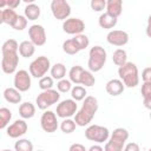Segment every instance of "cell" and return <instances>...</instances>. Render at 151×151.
Here are the masks:
<instances>
[{"mask_svg": "<svg viewBox=\"0 0 151 151\" xmlns=\"http://www.w3.org/2000/svg\"><path fill=\"white\" fill-rule=\"evenodd\" d=\"M85 29V22L79 18H68L63 22V31L71 35L81 34Z\"/></svg>", "mask_w": 151, "mask_h": 151, "instance_id": "4fadbf2b", "label": "cell"}, {"mask_svg": "<svg viewBox=\"0 0 151 151\" xmlns=\"http://www.w3.org/2000/svg\"><path fill=\"white\" fill-rule=\"evenodd\" d=\"M35 52V45L31 40H24L19 44V54L24 58H31Z\"/></svg>", "mask_w": 151, "mask_h": 151, "instance_id": "44dd1931", "label": "cell"}, {"mask_svg": "<svg viewBox=\"0 0 151 151\" xmlns=\"http://www.w3.org/2000/svg\"><path fill=\"white\" fill-rule=\"evenodd\" d=\"M85 137H86V139H88L91 142L100 144V143H104V142L109 140L110 131L105 126L92 124V125H88L87 129L85 130Z\"/></svg>", "mask_w": 151, "mask_h": 151, "instance_id": "8992f818", "label": "cell"}, {"mask_svg": "<svg viewBox=\"0 0 151 151\" xmlns=\"http://www.w3.org/2000/svg\"><path fill=\"white\" fill-rule=\"evenodd\" d=\"M38 151H44V150H38Z\"/></svg>", "mask_w": 151, "mask_h": 151, "instance_id": "816d5d0a", "label": "cell"}, {"mask_svg": "<svg viewBox=\"0 0 151 151\" xmlns=\"http://www.w3.org/2000/svg\"><path fill=\"white\" fill-rule=\"evenodd\" d=\"M19 64V53L18 52H7L2 53L1 58V68L6 74H12L17 72Z\"/></svg>", "mask_w": 151, "mask_h": 151, "instance_id": "8fae6325", "label": "cell"}, {"mask_svg": "<svg viewBox=\"0 0 151 151\" xmlns=\"http://www.w3.org/2000/svg\"><path fill=\"white\" fill-rule=\"evenodd\" d=\"M147 25H151V14H150L149 18H147Z\"/></svg>", "mask_w": 151, "mask_h": 151, "instance_id": "7dc6e473", "label": "cell"}, {"mask_svg": "<svg viewBox=\"0 0 151 151\" xmlns=\"http://www.w3.org/2000/svg\"><path fill=\"white\" fill-rule=\"evenodd\" d=\"M107 59V53L105 51L104 47L96 45L93 47H91L90 52H88V61H87V66H88V71L93 72H99Z\"/></svg>", "mask_w": 151, "mask_h": 151, "instance_id": "277c9868", "label": "cell"}, {"mask_svg": "<svg viewBox=\"0 0 151 151\" xmlns=\"http://www.w3.org/2000/svg\"><path fill=\"white\" fill-rule=\"evenodd\" d=\"M24 13H25V17L27 18V20H31V21H34L37 20L39 17H40V7L34 4V2H29L25 6V9H24Z\"/></svg>", "mask_w": 151, "mask_h": 151, "instance_id": "7402d4cb", "label": "cell"}, {"mask_svg": "<svg viewBox=\"0 0 151 151\" xmlns=\"http://www.w3.org/2000/svg\"><path fill=\"white\" fill-rule=\"evenodd\" d=\"M147 151H151V147H150V149H149V150H147Z\"/></svg>", "mask_w": 151, "mask_h": 151, "instance_id": "f907efd6", "label": "cell"}, {"mask_svg": "<svg viewBox=\"0 0 151 151\" xmlns=\"http://www.w3.org/2000/svg\"><path fill=\"white\" fill-rule=\"evenodd\" d=\"M28 37L29 40L35 46H42L46 42V32L45 28L39 24H33L28 27Z\"/></svg>", "mask_w": 151, "mask_h": 151, "instance_id": "5bb4252c", "label": "cell"}, {"mask_svg": "<svg viewBox=\"0 0 151 151\" xmlns=\"http://www.w3.org/2000/svg\"><path fill=\"white\" fill-rule=\"evenodd\" d=\"M20 0H9V1H1L0 2V8L4 9V8H12V9H15L19 5H20Z\"/></svg>", "mask_w": 151, "mask_h": 151, "instance_id": "ab89813d", "label": "cell"}, {"mask_svg": "<svg viewBox=\"0 0 151 151\" xmlns=\"http://www.w3.org/2000/svg\"><path fill=\"white\" fill-rule=\"evenodd\" d=\"M63 51H64L66 54L73 55V54H77V53L80 51V48H79V46L77 45V42L74 41V39L71 38V39H67V40H65V41L63 42Z\"/></svg>", "mask_w": 151, "mask_h": 151, "instance_id": "83f0119b", "label": "cell"}, {"mask_svg": "<svg viewBox=\"0 0 151 151\" xmlns=\"http://www.w3.org/2000/svg\"><path fill=\"white\" fill-rule=\"evenodd\" d=\"M19 114L22 119H29L35 114V106L31 101H25L19 106Z\"/></svg>", "mask_w": 151, "mask_h": 151, "instance_id": "603a6c76", "label": "cell"}, {"mask_svg": "<svg viewBox=\"0 0 151 151\" xmlns=\"http://www.w3.org/2000/svg\"><path fill=\"white\" fill-rule=\"evenodd\" d=\"M129 139V131L124 127H117L110 134L109 140L105 143L104 151H123L126 140Z\"/></svg>", "mask_w": 151, "mask_h": 151, "instance_id": "3957f363", "label": "cell"}, {"mask_svg": "<svg viewBox=\"0 0 151 151\" xmlns=\"http://www.w3.org/2000/svg\"><path fill=\"white\" fill-rule=\"evenodd\" d=\"M68 151H87V150L85 149V146H84L83 144H80V143H74V144H72V145L70 146Z\"/></svg>", "mask_w": 151, "mask_h": 151, "instance_id": "7bdbcfd3", "label": "cell"}, {"mask_svg": "<svg viewBox=\"0 0 151 151\" xmlns=\"http://www.w3.org/2000/svg\"><path fill=\"white\" fill-rule=\"evenodd\" d=\"M150 119H151V111H150Z\"/></svg>", "mask_w": 151, "mask_h": 151, "instance_id": "681fc988", "label": "cell"}, {"mask_svg": "<svg viewBox=\"0 0 151 151\" xmlns=\"http://www.w3.org/2000/svg\"><path fill=\"white\" fill-rule=\"evenodd\" d=\"M51 12L57 20H66L71 15V6L66 0H52Z\"/></svg>", "mask_w": 151, "mask_h": 151, "instance_id": "ba28073f", "label": "cell"}, {"mask_svg": "<svg viewBox=\"0 0 151 151\" xmlns=\"http://www.w3.org/2000/svg\"><path fill=\"white\" fill-rule=\"evenodd\" d=\"M18 15L19 14L14 9H12V8H4L0 12V21L4 22V24H7L9 26H12L14 24V21L17 20Z\"/></svg>", "mask_w": 151, "mask_h": 151, "instance_id": "cb8c5ba5", "label": "cell"}, {"mask_svg": "<svg viewBox=\"0 0 151 151\" xmlns=\"http://www.w3.org/2000/svg\"><path fill=\"white\" fill-rule=\"evenodd\" d=\"M12 119V111L7 107L0 109V129H7L8 123Z\"/></svg>", "mask_w": 151, "mask_h": 151, "instance_id": "1f68e13d", "label": "cell"}, {"mask_svg": "<svg viewBox=\"0 0 151 151\" xmlns=\"http://www.w3.org/2000/svg\"><path fill=\"white\" fill-rule=\"evenodd\" d=\"M57 113H54L53 111L51 110H47L45 111L42 114H41V118H40V126L41 129L47 132V133H53L58 130L59 127V123H58V119H57Z\"/></svg>", "mask_w": 151, "mask_h": 151, "instance_id": "30bf717a", "label": "cell"}, {"mask_svg": "<svg viewBox=\"0 0 151 151\" xmlns=\"http://www.w3.org/2000/svg\"><path fill=\"white\" fill-rule=\"evenodd\" d=\"M14 151H33V144L29 139L19 138L14 143Z\"/></svg>", "mask_w": 151, "mask_h": 151, "instance_id": "f546056e", "label": "cell"}, {"mask_svg": "<svg viewBox=\"0 0 151 151\" xmlns=\"http://www.w3.org/2000/svg\"><path fill=\"white\" fill-rule=\"evenodd\" d=\"M84 72V68L79 65H74L70 68L68 71V78L71 80V83L76 84V85H79L80 84V78H81V74Z\"/></svg>", "mask_w": 151, "mask_h": 151, "instance_id": "4316f807", "label": "cell"}, {"mask_svg": "<svg viewBox=\"0 0 151 151\" xmlns=\"http://www.w3.org/2000/svg\"><path fill=\"white\" fill-rule=\"evenodd\" d=\"M73 39H74V41L77 42V45L79 46L80 51H81V50H85V48L88 47V45H90V39H88V37H87L86 34H83V33H81V34L74 35Z\"/></svg>", "mask_w": 151, "mask_h": 151, "instance_id": "e575fe53", "label": "cell"}, {"mask_svg": "<svg viewBox=\"0 0 151 151\" xmlns=\"http://www.w3.org/2000/svg\"><path fill=\"white\" fill-rule=\"evenodd\" d=\"M50 72H51V77L59 81L64 79V77L66 76V66L63 63H55L54 65H52Z\"/></svg>", "mask_w": 151, "mask_h": 151, "instance_id": "d4e9b609", "label": "cell"}, {"mask_svg": "<svg viewBox=\"0 0 151 151\" xmlns=\"http://www.w3.org/2000/svg\"><path fill=\"white\" fill-rule=\"evenodd\" d=\"M145 33L149 38H151V25H147L146 26V29H145Z\"/></svg>", "mask_w": 151, "mask_h": 151, "instance_id": "bcb514c9", "label": "cell"}, {"mask_svg": "<svg viewBox=\"0 0 151 151\" xmlns=\"http://www.w3.org/2000/svg\"><path fill=\"white\" fill-rule=\"evenodd\" d=\"M118 22V18L109 14L107 12L105 13H101L99 19H98V24L101 28H105V29H110V28H113Z\"/></svg>", "mask_w": 151, "mask_h": 151, "instance_id": "ac0fdd59", "label": "cell"}, {"mask_svg": "<svg viewBox=\"0 0 151 151\" xmlns=\"http://www.w3.org/2000/svg\"><path fill=\"white\" fill-rule=\"evenodd\" d=\"M27 18L25 17V15H18V18H17V20L14 21V24L11 26L13 29H15V31H22V29H25L26 28V26H27Z\"/></svg>", "mask_w": 151, "mask_h": 151, "instance_id": "d590c367", "label": "cell"}, {"mask_svg": "<svg viewBox=\"0 0 151 151\" xmlns=\"http://www.w3.org/2000/svg\"><path fill=\"white\" fill-rule=\"evenodd\" d=\"M118 76L125 87H136L139 84L138 67L134 63L127 61L124 66H120L118 68Z\"/></svg>", "mask_w": 151, "mask_h": 151, "instance_id": "7a4b0ae2", "label": "cell"}, {"mask_svg": "<svg viewBox=\"0 0 151 151\" xmlns=\"http://www.w3.org/2000/svg\"><path fill=\"white\" fill-rule=\"evenodd\" d=\"M87 92H86V88L84 86H80V85H76L72 87L71 90V97L73 100L76 101H80V100H84L87 96Z\"/></svg>", "mask_w": 151, "mask_h": 151, "instance_id": "f1b7e54d", "label": "cell"}, {"mask_svg": "<svg viewBox=\"0 0 151 151\" xmlns=\"http://www.w3.org/2000/svg\"><path fill=\"white\" fill-rule=\"evenodd\" d=\"M51 61L45 55H40L38 58H35L31 64H29V73L33 78H39L41 79L42 77H45V74L51 70Z\"/></svg>", "mask_w": 151, "mask_h": 151, "instance_id": "5b68a950", "label": "cell"}, {"mask_svg": "<svg viewBox=\"0 0 151 151\" xmlns=\"http://www.w3.org/2000/svg\"><path fill=\"white\" fill-rule=\"evenodd\" d=\"M90 6H91L92 11L101 12V11L106 9V1L105 0H92L90 2Z\"/></svg>", "mask_w": 151, "mask_h": 151, "instance_id": "f35d334b", "label": "cell"}, {"mask_svg": "<svg viewBox=\"0 0 151 151\" xmlns=\"http://www.w3.org/2000/svg\"><path fill=\"white\" fill-rule=\"evenodd\" d=\"M78 104L76 100L73 99H65V100H61L58 105H57V116L63 118V119H66V118H71L73 116H76V113L78 112Z\"/></svg>", "mask_w": 151, "mask_h": 151, "instance_id": "9c48e42d", "label": "cell"}, {"mask_svg": "<svg viewBox=\"0 0 151 151\" xmlns=\"http://www.w3.org/2000/svg\"><path fill=\"white\" fill-rule=\"evenodd\" d=\"M94 83H96V78L93 73L88 70H84L81 78H80V85H83L84 87H91L94 85Z\"/></svg>", "mask_w": 151, "mask_h": 151, "instance_id": "4dcf8cb0", "label": "cell"}, {"mask_svg": "<svg viewBox=\"0 0 151 151\" xmlns=\"http://www.w3.org/2000/svg\"><path fill=\"white\" fill-rule=\"evenodd\" d=\"M87 151H104V149H103L99 144H94V145H92Z\"/></svg>", "mask_w": 151, "mask_h": 151, "instance_id": "f6af8a7d", "label": "cell"}, {"mask_svg": "<svg viewBox=\"0 0 151 151\" xmlns=\"http://www.w3.org/2000/svg\"><path fill=\"white\" fill-rule=\"evenodd\" d=\"M143 104L146 109H149L151 111V91L149 94H146L145 97H143Z\"/></svg>", "mask_w": 151, "mask_h": 151, "instance_id": "ee69618b", "label": "cell"}, {"mask_svg": "<svg viewBox=\"0 0 151 151\" xmlns=\"http://www.w3.org/2000/svg\"><path fill=\"white\" fill-rule=\"evenodd\" d=\"M4 98L6 101L11 104H20L21 103V92L18 91L15 87H7L4 91Z\"/></svg>", "mask_w": 151, "mask_h": 151, "instance_id": "d6986e66", "label": "cell"}, {"mask_svg": "<svg viewBox=\"0 0 151 151\" xmlns=\"http://www.w3.org/2000/svg\"><path fill=\"white\" fill-rule=\"evenodd\" d=\"M59 100H60V92L51 88V90H46V91H42L41 93H39L35 99V104H37L38 109L46 110L47 107L52 106L53 104H57Z\"/></svg>", "mask_w": 151, "mask_h": 151, "instance_id": "52a82bcc", "label": "cell"}, {"mask_svg": "<svg viewBox=\"0 0 151 151\" xmlns=\"http://www.w3.org/2000/svg\"><path fill=\"white\" fill-rule=\"evenodd\" d=\"M52 86H53V78H52V77L45 76V77H42L41 79H39V87H40L42 91L51 90Z\"/></svg>", "mask_w": 151, "mask_h": 151, "instance_id": "74e56055", "label": "cell"}, {"mask_svg": "<svg viewBox=\"0 0 151 151\" xmlns=\"http://www.w3.org/2000/svg\"><path fill=\"white\" fill-rule=\"evenodd\" d=\"M2 151H13V150H8V149H5V150H2Z\"/></svg>", "mask_w": 151, "mask_h": 151, "instance_id": "c3c4849f", "label": "cell"}, {"mask_svg": "<svg viewBox=\"0 0 151 151\" xmlns=\"http://www.w3.org/2000/svg\"><path fill=\"white\" fill-rule=\"evenodd\" d=\"M57 90L60 92V93H66L68 91L72 90V83L70 79H61L57 83Z\"/></svg>", "mask_w": 151, "mask_h": 151, "instance_id": "8d00e7d4", "label": "cell"}, {"mask_svg": "<svg viewBox=\"0 0 151 151\" xmlns=\"http://www.w3.org/2000/svg\"><path fill=\"white\" fill-rule=\"evenodd\" d=\"M106 12L116 18H118L123 12V1L122 0H107L106 1Z\"/></svg>", "mask_w": 151, "mask_h": 151, "instance_id": "ffe728a7", "label": "cell"}, {"mask_svg": "<svg viewBox=\"0 0 151 151\" xmlns=\"http://www.w3.org/2000/svg\"><path fill=\"white\" fill-rule=\"evenodd\" d=\"M106 40L113 46H124L129 42V34L123 29H112L107 33Z\"/></svg>", "mask_w": 151, "mask_h": 151, "instance_id": "2e32d148", "label": "cell"}, {"mask_svg": "<svg viewBox=\"0 0 151 151\" xmlns=\"http://www.w3.org/2000/svg\"><path fill=\"white\" fill-rule=\"evenodd\" d=\"M76 127H77V124H76L74 119H71V118L64 119V120L61 122V124H60V130H61L64 133H66V134L72 133V132L76 130Z\"/></svg>", "mask_w": 151, "mask_h": 151, "instance_id": "836d02e7", "label": "cell"}, {"mask_svg": "<svg viewBox=\"0 0 151 151\" xmlns=\"http://www.w3.org/2000/svg\"><path fill=\"white\" fill-rule=\"evenodd\" d=\"M7 52H19V44L15 39H8L2 44L1 53H7Z\"/></svg>", "mask_w": 151, "mask_h": 151, "instance_id": "d6a6232c", "label": "cell"}, {"mask_svg": "<svg viewBox=\"0 0 151 151\" xmlns=\"http://www.w3.org/2000/svg\"><path fill=\"white\" fill-rule=\"evenodd\" d=\"M142 79L144 83L151 84V67H145L142 72Z\"/></svg>", "mask_w": 151, "mask_h": 151, "instance_id": "60d3db41", "label": "cell"}, {"mask_svg": "<svg viewBox=\"0 0 151 151\" xmlns=\"http://www.w3.org/2000/svg\"><path fill=\"white\" fill-rule=\"evenodd\" d=\"M28 130V125L24 119H17L14 123L7 126L6 133L9 138H20Z\"/></svg>", "mask_w": 151, "mask_h": 151, "instance_id": "9a60e30c", "label": "cell"}, {"mask_svg": "<svg viewBox=\"0 0 151 151\" xmlns=\"http://www.w3.org/2000/svg\"><path fill=\"white\" fill-rule=\"evenodd\" d=\"M97 111H98V100H97V98L93 97V96H87L84 99L81 109L74 116L76 124L78 126L88 125L92 122V119H93L94 114L97 113Z\"/></svg>", "mask_w": 151, "mask_h": 151, "instance_id": "6da1fadb", "label": "cell"}, {"mask_svg": "<svg viewBox=\"0 0 151 151\" xmlns=\"http://www.w3.org/2000/svg\"><path fill=\"white\" fill-rule=\"evenodd\" d=\"M31 73H28L26 70H19L15 72L14 74V79H13V84L14 87L20 91V92H26L31 88Z\"/></svg>", "mask_w": 151, "mask_h": 151, "instance_id": "7c38bea8", "label": "cell"}, {"mask_svg": "<svg viewBox=\"0 0 151 151\" xmlns=\"http://www.w3.org/2000/svg\"><path fill=\"white\" fill-rule=\"evenodd\" d=\"M112 60L114 63V65L117 66H124L126 63H127V54H126V51L123 50V48H117L113 54H112Z\"/></svg>", "mask_w": 151, "mask_h": 151, "instance_id": "484cf974", "label": "cell"}, {"mask_svg": "<svg viewBox=\"0 0 151 151\" xmlns=\"http://www.w3.org/2000/svg\"><path fill=\"white\" fill-rule=\"evenodd\" d=\"M123 151H140V147H139V145H138L137 143H134V142H130V143L125 144Z\"/></svg>", "mask_w": 151, "mask_h": 151, "instance_id": "b9f144b4", "label": "cell"}, {"mask_svg": "<svg viewBox=\"0 0 151 151\" xmlns=\"http://www.w3.org/2000/svg\"><path fill=\"white\" fill-rule=\"evenodd\" d=\"M105 90L110 96L117 97L124 92L125 85L123 84V81L120 79H110L105 85Z\"/></svg>", "mask_w": 151, "mask_h": 151, "instance_id": "e0dca14e", "label": "cell"}]
</instances>
